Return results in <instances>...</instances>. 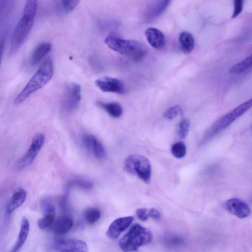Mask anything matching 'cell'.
Instances as JSON below:
<instances>
[{
  "label": "cell",
  "instance_id": "obj_1",
  "mask_svg": "<svg viewBox=\"0 0 252 252\" xmlns=\"http://www.w3.org/2000/svg\"><path fill=\"white\" fill-rule=\"evenodd\" d=\"M54 73L52 61L48 58L39 66L26 86L15 97L14 103L20 104L32 94L45 86L52 79Z\"/></svg>",
  "mask_w": 252,
  "mask_h": 252
},
{
  "label": "cell",
  "instance_id": "obj_2",
  "mask_svg": "<svg viewBox=\"0 0 252 252\" xmlns=\"http://www.w3.org/2000/svg\"><path fill=\"white\" fill-rule=\"evenodd\" d=\"M104 42L110 49L121 54L129 56L135 62L141 61L147 53L146 49L140 42L123 39L114 33L108 35Z\"/></svg>",
  "mask_w": 252,
  "mask_h": 252
},
{
  "label": "cell",
  "instance_id": "obj_3",
  "mask_svg": "<svg viewBox=\"0 0 252 252\" xmlns=\"http://www.w3.org/2000/svg\"><path fill=\"white\" fill-rule=\"evenodd\" d=\"M153 235L149 229L135 223L121 239L119 245L124 252L136 251L140 247L151 243Z\"/></svg>",
  "mask_w": 252,
  "mask_h": 252
},
{
  "label": "cell",
  "instance_id": "obj_4",
  "mask_svg": "<svg viewBox=\"0 0 252 252\" xmlns=\"http://www.w3.org/2000/svg\"><path fill=\"white\" fill-rule=\"evenodd\" d=\"M124 170L127 173L136 176L146 184L151 181V165L149 159L143 156L133 154L127 157L124 161Z\"/></svg>",
  "mask_w": 252,
  "mask_h": 252
},
{
  "label": "cell",
  "instance_id": "obj_5",
  "mask_svg": "<svg viewBox=\"0 0 252 252\" xmlns=\"http://www.w3.org/2000/svg\"><path fill=\"white\" fill-rule=\"evenodd\" d=\"M252 105V99L239 105L217 121L212 128V132L213 133H217L226 128L248 111L251 107Z\"/></svg>",
  "mask_w": 252,
  "mask_h": 252
},
{
  "label": "cell",
  "instance_id": "obj_6",
  "mask_svg": "<svg viewBox=\"0 0 252 252\" xmlns=\"http://www.w3.org/2000/svg\"><path fill=\"white\" fill-rule=\"evenodd\" d=\"M81 99L80 86L74 82L68 84L65 88L63 96V104L67 111L75 110L79 106Z\"/></svg>",
  "mask_w": 252,
  "mask_h": 252
},
{
  "label": "cell",
  "instance_id": "obj_7",
  "mask_svg": "<svg viewBox=\"0 0 252 252\" xmlns=\"http://www.w3.org/2000/svg\"><path fill=\"white\" fill-rule=\"evenodd\" d=\"M34 19L22 17L17 25L11 39V53L15 51L23 43L33 25Z\"/></svg>",
  "mask_w": 252,
  "mask_h": 252
},
{
  "label": "cell",
  "instance_id": "obj_8",
  "mask_svg": "<svg viewBox=\"0 0 252 252\" xmlns=\"http://www.w3.org/2000/svg\"><path fill=\"white\" fill-rule=\"evenodd\" d=\"M44 140L45 137L42 133H38L34 136L28 150L18 162L19 168H24L32 162L43 146Z\"/></svg>",
  "mask_w": 252,
  "mask_h": 252
},
{
  "label": "cell",
  "instance_id": "obj_9",
  "mask_svg": "<svg viewBox=\"0 0 252 252\" xmlns=\"http://www.w3.org/2000/svg\"><path fill=\"white\" fill-rule=\"evenodd\" d=\"M54 250L60 252H85L88 251V246L84 241L75 238L59 239L55 241Z\"/></svg>",
  "mask_w": 252,
  "mask_h": 252
},
{
  "label": "cell",
  "instance_id": "obj_10",
  "mask_svg": "<svg viewBox=\"0 0 252 252\" xmlns=\"http://www.w3.org/2000/svg\"><path fill=\"white\" fill-rule=\"evenodd\" d=\"M95 84L102 92L114 93L124 94L126 93V89L124 83L119 79L103 77L97 79Z\"/></svg>",
  "mask_w": 252,
  "mask_h": 252
},
{
  "label": "cell",
  "instance_id": "obj_11",
  "mask_svg": "<svg viewBox=\"0 0 252 252\" xmlns=\"http://www.w3.org/2000/svg\"><path fill=\"white\" fill-rule=\"evenodd\" d=\"M224 205L227 211L239 218L244 219L251 215V210L249 206L239 198L229 199L225 202Z\"/></svg>",
  "mask_w": 252,
  "mask_h": 252
},
{
  "label": "cell",
  "instance_id": "obj_12",
  "mask_svg": "<svg viewBox=\"0 0 252 252\" xmlns=\"http://www.w3.org/2000/svg\"><path fill=\"white\" fill-rule=\"evenodd\" d=\"M134 220L133 216L118 218L109 225L106 231L107 236L111 239H117L131 224Z\"/></svg>",
  "mask_w": 252,
  "mask_h": 252
},
{
  "label": "cell",
  "instance_id": "obj_13",
  "mask_svg": "<svg viewBox=\"0 0 252 252\" xmlns=\"http://www.w3.org/2000/svg\"><path fill=\"white\" fill-rule=\"evenodd\" d=\"M41 206L43 216L38 220L37 224L40 229H45L51 226L55 221V208L53 203L48 198H45L42 201Z\"/></svg>",
  "mask_w": 252,
  "mask_h": 252
},
{
  "label": "cell",
  "instance_id": "obj_14",
  "mask_svg": "<svg viewBox=\"0 0 252 252\" xmlns=\"http://www.w3.org/2000/svg\"><path fill=\"white\" fill-rule=\"evenodd\" d=\"M82 141L85 147L92 152L96 158L101 159L104 158V148L95 136L92 134H85L83 136Z\"/></svg>",
  "mask_w": 252,
  "mask_h": 252
},
{
  "label": "cell",
  "instance_id": "obj_15",
  "mask_svg": "<svg viewBox=\"0 0 252 252\" xmlns=\"http://www.w3.org/2000/svg\"><path fill=\"white\" fill-rule=\"evenodd\" d=\"M145 35L149 44L156 49L163 48L166 39L163 32L155 28H149L145 32Z\"/></svg>",
  "mask_w": 252,
  "mask_h": 252
},
{
  "label": "cell",
  "instance_id": "obj_16",
  "mask_svg": "<svg viewBox=\"0 0 252 252\" xmlns=\"http://www.w3.org/2000/svg\"><path fill=\"white\" fill-rule=\"evenodd\" d=\"M171 0H154L145 15L146 20H152L160 16L167 8Z\"/></svg>",
  "mask_w": 252,
  "mask_h": 252
},
{
  "label": "cell",
  "instance_id": "obj_17",
  "mask_svg": "<svg viewBox=\"0 0 252 252\" xmlns=\"http://www.w3.org/2000/svg\"><path fill=\"white\" fill-rule=\"evenodd\" d=\"M73 224V221L70 218L66 216H62L54 221L52 230L56 235H63L71 230Z\"/></svg>",
  "mask_w": 252,
  "mask_h": 252
},
{
  "label": "cell",
  "instance_id": "obj_18",
  "mask_svg": "<svg viewBox=\"0 0 252 252\" xmlns=\"http://www.w3.org/2000/svg\"><path fill=\"white\" fill-rule=\"evenodd\" d=\"M26 197L27 192L23 189H19L13 194L7 204V213L8 214L13 213L16 209L20 207L23 204Z\"/></svg>",
  "mask_w": 252,
  "mask_h": 252
},
{
  "label": "cell",
  "instance_id": "obj_19",
  "mask_svg": "<svg viewBox=\"0 0 252 252\" xmlns=\"http://www.w3.org/2000/svg\"><path fill=\"white\" fill-rule=\"evenodd\" d=\"M29 231L30 222L26 218L24 217L21 221V228L17 241L11 250V252H17L21 248L27 240Z\"/></svg>",
  "mask_w": 252,
  "mask_h": 252
},
{
  "label": "cell",
  "instance_id": "obj_20",
  "mask_svg": "<svg viewBox=\"0 0 252 252\" xmlns=\"http://www.w3.org/2000/svg\"><path fill=\"white\" fill-rule=\"evenodd\" d=\"M179 42L181 51L186 54L193 50L195 42L193 35L188 32H181L179 36Z\"/></svg>",
  "mask_w": 252,
  "mask_h": 252
},
{
  "label": "cell",
  "instance_id": "obj_21",
  "mask_svg": "<svg viewBox=\"0 0 252 252\" xmlns=\"http://www.w3.org/2000/svg\"><path fill=\"white\" fill-rule=\"evenodd\" d=\"M51 45L48 42H44L35 47L32 54L31 63L32 65L37 64L51 50Z\"/></svg>",
  "mask_w": 252,
  "mask_h": 252
},
{
  "label": "cell",
  "instance_id": "obj_22",
  "mask_svg": "<svg viewBox=\"0 0 252 252\" xmlns=\"http://www.w3.org/2000/svg\"><path fill=\"white\" fill-rule=\"evenodd\" d=\"M96 105L104 110L110 116L114 118L120 117L123 114V108L120 104L116 102H105L97 101Z\"/></svg>",
  "mask_w": 252,
  "mask_h": 252
},
{
  "label": "cell",
  "instance_id": "obj_23",
  "mask_svg": "<svg viewBox=\"0 0 252 252\" xmlns=\"http://www.w3.org/2000/svg\"><path fill=\"white\" fill-rule=\"evenodd\" d=\"M252 66L251 55L247 57L241 62L235 64L229 69V73L236 74L242 73L249 69Z\"/></svg>",
  "mask_w": 252,
  "mask_h": 252
},
{
  "label": "cell",
  "instance_id": "obj_24",
  "mask_svg": "<svg viewBox=\"0 0 252 252\" xmlns=\"http://www.w3.org/2000/svg\"><path fill=\"white\" fill-rule=\"evenodd\" d=\"M37 8V0H27L22 16L34 19Z\"/></svg>",
  "mask_w": 252,
  "mask_h": 252
},
{
  "label": "cell",
  "instance_id": "obj_25",
  "mask_svg": "<svg viewBox=\"0 0 252 252\" xmlns=\"http://www.w3.org/2000/svg\"><path fill=\"white\" fill-rule=\"evenodd\" d=\"M101 212L96 208H90L87 209L84 214L86 222L89 224H93L96 222L100 218Z\"/></svg>",
  "mask_w": 252,
  "mask_h": 252
},
{
  "label": "cell",
  "instance_id": "obj_26",
  "mask_svg": "<svg viewBox=\"0 0 252 252\" xmlns=\"http://www.w3.org/2000/svg\"><path fill=\"white\" fill-rule=\"evenodd\" d=\"M171 152L175 158H183L185 156L187 152L186 145L182 142H176L172 145Z\"/></svg>",
  "mask_w": 252,
  "mask_h": 252
},
{
  "label": "cell",
  "instance_id": "obj_27",
  "mask_svg": "<svg viewBox=\"0 0 252 252\" xmlns=\"http://www.w3.org/2000/svg\"><path fill=\"white\" fill-rule=\"evenodd\" d=\"M190 126V123L189 119L184 118L182 119L178 124V135L180 139H184L188 134Z\"/></svg>",
  "mask_w": 252,
  "mask_h": 252
},
{
  "label": "cell",
  "instance_id": "obj_28",
  "mask_svg": "<svg viewBox=\"0 0 252 252\" xmlns=\"http://www.w3.org/2000/svg\"><path fill=\"white\" fill-rule=\"evenodd\" d=\"M74 186H77L85 189H89L92 188L93 184L88 180L76 179L69 181L67 185L68 188Z\"/></svg>",
  "mask_w": 252,
  "mask_h": 252
},
{
  "label": "cell",
  "instance_id": "obj_29",
  "mask_svg": "<svg viewBox=\"0 0 252 252\" xmlns=\"http://www.w3.org/2000/svg\"><path fill=\"white\" fill-rule=\"evenodd\" d=\"M182 112V108L179 105H175L167 109L163 114L164 117L168 120H172Z\"/></svg>",
  "mask_w": 252,
  "mask_h": 252
},
{
  "label": "cell",
  "instance_id": "obj_30",
  "mask_svg": "<svg viewBox=\"0 0 252 252\" xmlns=\"http://www.w3.org/2000/svg\"><path fill=\"white\" fill-rule=\"evenodd\" d=\"M81 0H62L64 9L68 12L73 10L79 4Z\"/></svg>",
  "mask_w": 252,
  "mask_h": 252
},
{
  "label": "cell",
  "instance_id": "obj_31",
  "mask_svg": "<svg viewBox=\"0 0 252 252\" xmlns=\"http://www.w3.org/2000/svg\"><path fill=\"white\" fill-rule=\"evenodd\" d=\"M244 5V0H234V10L232 18L237 17L242 12Z\"/></svg>",
  "mask_w": 252,
  "mask_h": 252
},
{
  "label": "cell",
  "instance_id": "obj_32",
  "mask_svg": "<svg viewBox=\"0 0 252 252\" xmlns=\"http://www.w3.org/2000/svg\"><path fill=\"white\" fill-rule=\"evenodd\" d=\"M136 214L137 217L142 221H145L149 218V210L146 208H139L136 211Z\"/></svg>",
  "mask_w": 252,
  "mask_h": 252
},
{
  "label": "cell",
  "instance_id": "obj_33",
  "mask_svg": "<svg viewBox=\"0 0 252 252\" xmlns=\"http://www.w3.org/2000/svg\"><path fill=\"white\" fill-rule=\"evenodd\" d=\"M149 216L157 220H159L161 218L159 211L155 208H151L149 210Z\"/></svg>",
  "mask_w": 252,
  "mask_h": 252
},
{
  "label": "cell",
  "instance_id": "obj_34",
  "mask_svg": "<svg viewBox=\"0 0 252 252\" xmlns=\"http://www.w3.org/2000/svg\"><path fill=\"white\" fill-rule=\"evenodd\" d=\"M67 197L66 195H63L60 200V205L61 208L63 211L66 212L67 207Z\"/></svg>",
  "mask_w": 252,
  "mask_h": 252
},
{
  "label": "cell",
  "instance_id": "obj_35",
  "mask_svg": "<svg viewBox=\"0 0 252 252\" xmlns=\"http://www.w3.org/2000/svg\"><path fill=\"white\" fill-rule=\"evenodd\" d=\"M4 45V40L3 38L0 39V68L2 58Z\"/></svg>",
  "mask_w": 252,
  "mask_h": 252
}]
</instances>
